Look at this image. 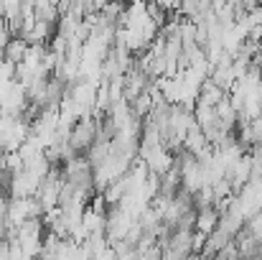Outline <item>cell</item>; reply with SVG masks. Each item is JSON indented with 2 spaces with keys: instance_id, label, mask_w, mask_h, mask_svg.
Segmentation results:
<instances>
[{
  "instance_id": "obj_2",
  "label": "cell",
  "mask_w": 262,
  "mask_h": 260,
  "mask_svg": "<svg viewBox=\"0 0 262 260\" xmlns=\"http://www.w3.org/2000/svg\"><path fill=\"white\" fill-rule=\"evenodd\" d=\"M219 222H222V214L216 212V207H206V209L196 212V230L206 237L219 230Z\"/></svg>"
},
{
  "instance_id": "obj_1",
  "label": "cell",
  "mask_w": 262,
  "mask_h": 260,
  "mask_svg": "<svg viewBox=\"0 0 262 260\" xmlns=\"http://www.w3.org/2000/svg\"><path fill=\"white\" fill-rule=\"evenodd\" d=\"M97 133H99V117L82 115V117L72 125L69 148L74 151V156H87L89 148L97 143Z\"/></svg>"
},
{
  "instance_id": "obj_3",
  "label": "cell",
  "mask_w": 262,
  "mask_h": 260,
  "mask_svg": "<svg viewBox=\"0 0 262 260\" xmlns=\"http://www.w3.org/2000/svg\"><path fill=\"white\" fill-rule=\"evenodd\" d=\"M28 51H31V44H28L26 38H10V44L5 46L3 59H8V62H13V64H23L26 56H28Z\"/></svg>"
}]
</instances>
